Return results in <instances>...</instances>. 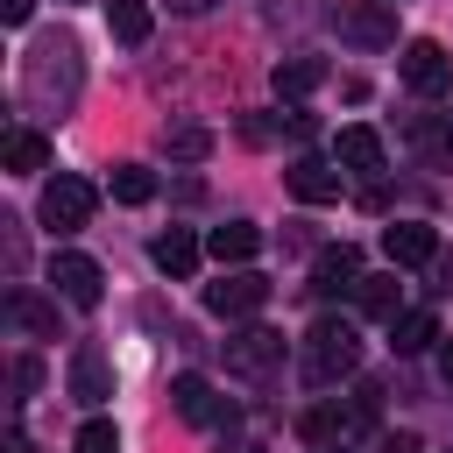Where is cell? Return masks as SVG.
Here are the masks:
<instances>
[{"label":"cell","mask_w":453,"mask_h":453,"mask_svg":"<svg viewBox=\"0 0 453 453\" xmlns=\"http://www.w3.org/2000/svg\"><path fill=\"white\" fill-rule=\"evenodd\" d=\"M432 340H439V319H432V311H396V319H389V347H396V354H425Z\"/></svg>","instance_id":"20"},{"label":"cell","mask_w":453,"mask_h":453,"mask_svg":"<svg viewBox=\"0 0 453 453\" xmlns=\"http://www.w3.org/2000/svg\"><path fill=\"white\" fill-rule=\"evenodd\" d=\"M262 304H269V276L262 269H226L219 283H205V311H219V319H248Z\"/></svg>","instance_id":"7"},{"label":"cell","mask_w":453,"mask_h":453,"mask_svg":"<svg viewBox=\"0 0 453 453\" xmlns=\"http://www.w3.org/2000/svg\"><path fill=\"white\" fill-rule=\"evenodd\" d=\"M0 163H7L14 177H28V170H42V163H50V142H42L35 127H14V134L0 142Z\"/></svg>","instance_id":"19"},{"label":"cell","mask_w":453,"mask_h":453,"mask_svg":"<svg viewBox=\"0 0 453 453\" xmlns=\"http://www.w3.org/2000/svg\"><path fill=\"white\" fill-rule=\"evenodd\" d=\"M375 453H418V439H411V432H382V446H375Z\"/></svg>","instance_id":"29"},{"label":"cell","mask_w":453,"mask_h":453,"mask_svg":"<svg viewBox=\"0 0 453 453\" xmlns=\"http://www.w3.org/2000/svg\"><path fill=\"white\" fill-rule=\"evenodd\" d=\"M219 347H226V375H248V382L283 361V333H269V326H241V333H226Z\"/></svg>","instance_id":"8"},{"label":"cell","mask_w":453,"mask_h":453,"mask_svg":"<svg viewBox=\"0 0 453 453\" xmlns=\"http://www.w3.org/2000/svg\"><path fill=\"white\" fill-rule=\"evenodd\" d=\"M7 319L21 333H35V340H57V304H42L35 290H7Z\"/></svg>","instance_id":"18"},{"label":"cell","mask_w":453,"mask_h":453,"mask_svg":"<svg viewBox=\"0 0 453 453\" xmlns=\"http://www.w3.org/2000/svg\"><path fill=\"white\" fill-rule=\"evenodd\" d=\"M7 453H28V439H21V432H7Z\"/></svg>","instance_id":"33"},{"label":"cell","mask_w":453,"mask_h":453,"mask_svg":"<svg viewBox=\"0 0 453 453\" xmlns=\"http://www.w3.org/2000/svg\"><path fill=\"white\" fill-rule=\"evenodd\" d=\"M113 198H120V205H149V198H156V170L120 163V170H113Z\"/></svg>","instance_id":"24"},{"label":"cell","mask_w":453,"mask_h":453,"mask_svg":"<svg viewBox=\"0 0 453 453\" xmlns=\"http://www.w3.org/2000/svg\"><path fill=\"white\" fill-rule=\"evenodd\" d=\"M396 71H403V85H411L418 99H439V92H453V57H446V42H432V35L403 42Z\"/></svg>","instance_id":"4"},{"label":"cell","mask_w":453,"mask_h":453,"mask_svg":"<svg viewBox=\"0 0 453 453\" xmlns=\"http://www.w3.org/2000/svg\"><path fill=\"white\" fill-rule=\"evenodd\" d=\"M212 262L219 269H248L255 262V248H262V226H248V219H226V226H212Z\"/></svg>","instance_id":"15"},{"label":"cell","mask_w":453,"mask_h":453,"mask_svg":"<svg viewBox=\"0 0 453 453\" xmlns=\"http://www.w3.org/2000/svg\"><path fill=\"white\" fill-rule=\"evenodd\" d=\"M382 255H389V269H418L439 255V234L425 219H396V226H382Z\"/></svg>","instance_id":"10"},{"label":"cell","mask_w":453,"mask_h":453,"mask_svg":"<svg viewBox=\"0 0 453 453\" xmlns=\"http://www.w3.org/2000/svg\"><path fill=\"white\" fill-rule=\"evenodd\" d=\"M333 28H340L354 50H389V42H396V7H389V0H340V7H333Z\"/></svg>","instance_id":"3"},{"label":"cell","mask_w":453,"mask_h":453,"mask_svg":"<svg viewBox=\"0 0 453 453\" xmlns=\"http://www.w3.org/2000/svg\"><path fill=\"white\" fill-rule=\"evenodd\" d=\"M439 375L453 382V340H439Z\"/></svg>","instance_id":"31"},{"label":"cell","mask_w":453,"mask_h":453,"mask_svg":"<svg viewBox=\"0 0 453 453\" xmlns=\"http://www.w3.org/2000/svg\"><path fill=\"white\" fill-rule=\"evenodd\" d=\"M0 14H7V21H14V28H21V21H28V14H35V0H0Z\"/></svg>","instance_id":"30"},{"label":"cell","mask_w":453,"mask_h":453,"mask_svg":"<svg viewBox=\"0 0 453 453\" xmlns=\"http://www.w3.org/2000/svg\"><path fill=\"white\" fill-rule=\"evenodd\" d=\"M333 163H347L361 177H382V134L375 127H340L333 134Z\"/></svg>","instance_id":"14"},{"label":"cell","mask_w":453,"mask_h":453,"mask_svg":"<svg viewBox=\"0 0 453 453\" xmlns=\"http://www.w3.org/2000/svg\"><path fill=\"white\" fill-rule=\"evenodd\" d=\"M92 205H99V191H92L85 177H71V170L42 184V226H50V234H78V226L92 219Z\"/></svg>","instance_id":"5"},{"label":"cell","mask_w":453,"mask_h":453,"mask_svg":"<svg viewBox=\"0 0 453 453\" xmlns=\"http://www.w3.org/2000/svg\"><path fill=\"white\" fill-rule=\"evenodd\" d=\"M71 396H78V403H106V396H113V368H106V354H99L92 340L71 354Z\"/></svg>","instance_id":"13"},{"label":"cell","mask_w":453,"mask_h":453,"mask_svg":"<svg viewBox=\"0 0 453 453\" xmlns=\"http://www.w3.org/2000/svg\"><path fill=\"white\" fill-rule=\"evenodd\" d=\"M311 290L319 297H340V290H361V248H326L319 262H311Z\"/></svg>","instance_id":"11"},{"label":"cell","mask_w":453,"mask_h":453,"mask_svg":"<svg viewBox=\"0 0 453 453\" xmlns=\"http://www.w3.org/2000/svg\"><path fill=\"white\" fill-rule=\"evenodd\" d=\"M319 85H326V64H319V57H283V64H276V92H283V99H304V92H319Z\"/></svg>","instance_id":"21"},{"label":"cell","mask_w":453,"mask_h":453,"mask_svg":"<svg viewBox=\"0 0 453 453\" xmlns=\"http://www.w3.org/2000/svg\"><path fill=\"white\" fill-rule=\"evenodd\" d=\"M106 28H113V42H149V7L142 0H106Z\"/></svg>","instance_id":"22"},{"label":"cell","mask_w":453,"mask_h":453,"mask_svg":"<svg viewBox=\"0 0 453 453\" xmlns=\"http://www.w3.org/2000/svg\"><path fill=\"white\" fill-rule=\"evenodd\" d=\"M170 403H177L184 425H226V418H234V403H226L205 375H177V382H170Z\"/></svg>","instance_id":"9"},{"label":"cell","mask_w":453,"mask_h":453,"mask_svg":"<svg viewBox=\"0 0 453 453\" xmlns=\"http://www.w3.org/2000/svg\"><path fill=\"white\" fill-rule=\"evenodd\" d=\"M354 368H361V333H354L347 319H319V326L304 333V354H297L304 389H333V382L354 375Z\"/></svg>","instance_id":"2"},{"label":"cell","mask_w":453,"mask_h":453,"mask_svg":"<svg viewBox=\"0 0 453 453\" xmlns=\"http://www.w3.org/2000/svg\"><path fill=\"white\" fill-rule=\"evenodd\" d=\"M57 7H78V0H57Z\"/></svg>","instance_id":"34"},{"label":"cell","mask_w":453,"mask_h":453,"mask_svg":"<svg viewBox=\"0 0 453 453\" xmlns=\"http://www.w3.org/2000/svg\"><path fill=\"white\" fill-rule=\"evenodd\" d=\"M78 453H120V432H113L106 418H85V425H78Z\"/></svg>","instance_id":"26"},{"label":"cell","mask_w":453,"mask_h":453,"mask_svg":"<svg viewBox=\"0 0 453 453\" xmlns=\"http://www.w3.org/2000/svg\"><path fill=\"white\" fill-rule=\"evenodd\" d=\"M283 184H290L304 205H333V198H340V170H333V163H319V156H297V163L283 170Z\"/></svg>","instance_id":"12"},{"label":"cell","mask_w":453,"mask_h":453,"mask_svg":"<svg viewBox=\"0 0 453 453\" xmlns=\"http://www.w3.org/2000/svg\"><path fill=\"white\" fill-rule=\"evenodd\" d=\"M149 262H156L163 276H191V269H198V241H191L184 226H170V234H156V248H149Z\"/></svg>","instance_id":"17"},{"label":"cell","mask_w":453,"mask_h":453,"mask_svg":"<svg viewBox=\"0 0 453 453\" xmlns=\"http://www.w3.org/2000/svg\"><path fill=\"white\" fill-rule=\"evenodd\" d=\"M170 156L198 163V156H212V134H205V127H170Z\"/></svg>","instance_id":"27"},{"label":"cell","mask_w":453,"mask_h":453,"mask_svg":"<svg viewBox=\"0 0 453 453\" xmlns=\"http://www.w3.org/2000/svg\"><path fill=\"white\" fill-rule=\"evenodd\" d=\"M50 283H57V297L78 304V311H92V304L106 297V269H99L92 255H71V248L50 255Z\"/></svg>","instance_id":"6"},{"label":"cell","mask_w":453,"mask_h":453,"mask_svg":"<svg viewBox=\"0 0 453 453\" xmlns=\"http://www.w3.org/2000/svg\"><path fill=\"white\" fill-rule=\"evenodd\" d=\"M21 92H28V106L64 113L78 99V42L71 35H42L28 50V64H21Z\"/></svg>","instance_id":"1"},{"label":"cell","mask_w":453,"mask_h":453,"mask_svg":"<svg viewBox=\"0 0 453 453\" xmlns=\"http://www.w3.org/2000/svg\"><path fill=\"white\" fill-rule=\"evenodd\" d=\"M411 142H418L425 163H453V113H439V120H411Z\"/></svg>","instance_id":"23"},{"label":"cell","mask_w":453,"mask_h":453,"mask_svg":"<svg viewBox=\"0 0 453 453\" xmlns=\"http://www.w3.org/2000/svg\"><path fill=\"white\" fill-rule=\"evenodd\" d=\"M361 425V403H311L304 411V439L311 446H333V439H347Z\"/></svg>","instance_id":"16"},{"label":"cell","mask_w":453,"mask_h":453,"mask_svg":"<svg viewBox=\"0 0 453 453\" xmlns=\"http://www.w3.org/2000/svg\"><path fill=\"white\" fill-rule=\"evenodd\" d=\"M177 14H205V7H219V0H170Z\"/></svg>","instance_id":"32"},{"label":"cell","mask_w":453,"mask_h":453,"mask_svg":"<svg viewBox=\"0 0 453 453\" xmlns=\"http://www.w3.org/2000/svg\"><path fill=\"white\" fill-rule=\"evenodd\" d=\"M396 290H403L396 276H361V290H354V297H361V311H368V319H396Z\"/></svg>","instance_id":"25"},{"label":"cell","mask_w":453,"mask_h":453,"mask_svg":"<svg viewBox=\"0 0 453 453\" xmlns=\"http://www.w3.org/2000/svg\"><path fill=\"white\" fill-rule=\"evenodd\" d=\"M283 134H290V142H311V134H319V120H311V113H290V120H283Z\"/></svg>","instance_id":"28"}]
</instances>
